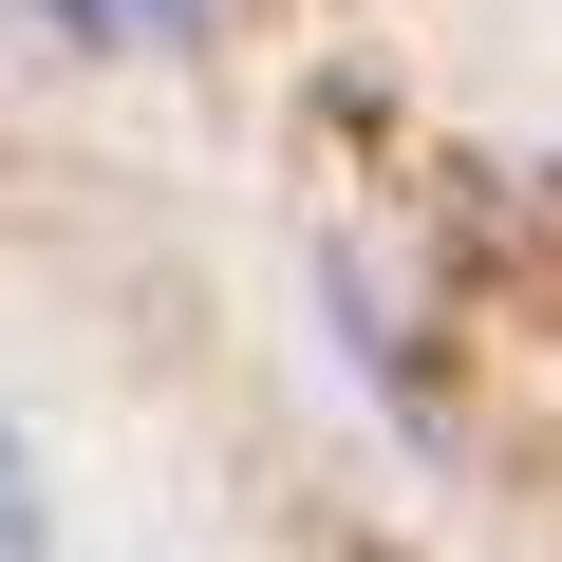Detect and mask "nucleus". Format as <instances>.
I'll list each match as a JSON object with an SVG mask.
<instances>
[{
	"mask_svg": "<svg viewBox=\"0 0 562 562\" xmlns=\"http://www.w3.org/2000/svg\"><path fill=\"white\" fill-rule=\"evenodd\" d=\"M38 20H57V38H94V57H169L206 0H38Z\"/></svg>",
	"mask_w": 562,
	"mask_h": 562,
	"instance_id": "obj_1",
	"label": "nucleus"
},
{
	"mask_svg": "<svg viewBox=\"0 0 562 562\" xmlns=\"http://www.w3.org/2000/svg\"><path fill=\"white\" fill-rule=\"evenodd\" d=\"M0 562H57V469H38L20 413H0Z\"/></svg>",
	"mask_w": 562,
	"mask_h": 562,
	"instance_id": "obj_2",
	"label": "nucleus"
}]
</instances>
